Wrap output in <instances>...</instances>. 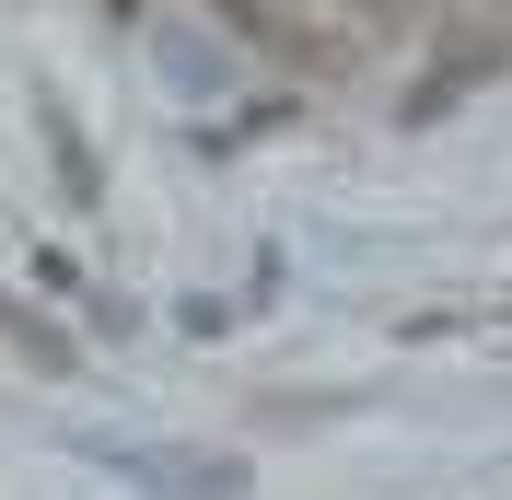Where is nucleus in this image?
<instances>
[{
    "label": "nucleus",
    "mask_w": 512,
    "mask_h": 500,
    "mask_svg": "<svg viewBox=\"0 0 512 500\" xmlns=\"http://www.w3.org/2000/svg\"><path fill=\"white\" fill-rule=\"evenodd\" d=\"M0 338L24 349L35 373H70V338H59V326H47V314H24V303H12V291H0Z\"/></svg>",
    "instance_id": "nucleus-1"
},
{
    "label": "nucleus",
    "mask_w": 512,
    "mask_h": 500,
    "mask_svg": "<svg viewBox=\"0 0 512 500\" xmlns=\"http://www.w3.org/2000/svg\"><path fill=\"white\" fill-rule=\"evenodd\" d=\"M47 152H59V187L82 198V210H94V198H105V175H94V152H82V128H70L59 105H47Z\"/></svg>",
    "instance_id": "nucleus-2"
}]
</instances>
